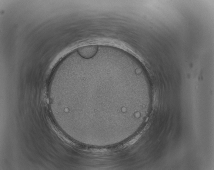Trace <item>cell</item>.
<instances>
[{"label":"cell","mask_w":214,"mask_h":170,"mask_svg":"<svg viewBox=\"0 0 214 170\" xmlns=\"http://www.w3.org/2000/svg\"><path fill=\"white\" fill-rule=\"evenodd\" d=\"M98 47L96 45H92L80 48L78 50L79 53L86 58H91L96 54L98 51Z\"/></svg>","instance_id":"6da1fadb"},{"label":"cell","mask_w":214,"mask_h":170,"mask_svg":"<svg viewBox=\"0 0 214 170\" xmlns=\"http://www.w3.org/2000/svg\"><path fill=\"white\" fill-rule=\"evenodd\" d=\"M140 137L141 135H138L137 136H136L135 138H133V139H132L130 141V142L127 143L126 145H132V144H134L137 142Z\"/></svg>","instance_id":"7a4b0ae2"}]
</instances>
